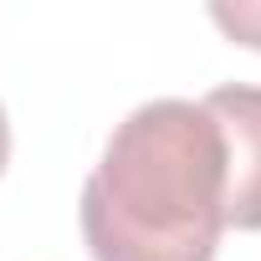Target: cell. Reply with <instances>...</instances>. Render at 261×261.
Returning a JSON list of instances; mask_svg holds the SVG:
<instances>
[{
    "label": "cell",
    "mask_w": 261,
    "mask_h": 261,
    "mask_svg": "<svg viewBox=\"0 0 261 261\" xmlns=\"http://www.w3.org/2000/svg\"><path fill=\"white\" fill-rule=\"evenodd\" d=\"M225 230V139L205 102L134 108L82 185L92 261H215Z\"/></svg>",
    "instance_id": "cell-1"
},
{
    "label": "cell",
    "mask_w": 261,
    "mask_h": 261,
    "mask_svg": "<svg viewBox=\"0 0 261 261\" xmlns=\"http://www.w3.org/2000/svg\"><path fill=\"white\" fill-rule=\"evenodd\" d=\"M205 113L225 139V225L261 230V87H215Z\"/></svg>",
    "instance_id": "cell-2"
},
{
    "label": "cell",
    "mask_w": 261,
    "mask_h": 261,
    "mask_svg": "<svg viewBox=\"0 0 261 261\" xmlns=\"http://www.w3.org/2000/svg\"><path fill=\"white\" fill-rule=\"evenodd\" d=\"M210 21L230 36V41H241V46H256L261 51V0H236V6H210Z\"/></svg>",
    "instance_id": "cell-3"
},
{
    "label": "cell",
    "mask_w": 261,
    "mask_h": 261,
    "mask_svg": "<svg viewBox=\"0 0 261 261\" xmlns=\"http://www.w3.org/2000/svg\"><path fill=\"white\" fill-rule=\"evenodd\" d=\"M6 159H11V123H6V108H0V174H6Z\"/></svg>",
    "instance_id": "cell-4"
}]
</instances>
